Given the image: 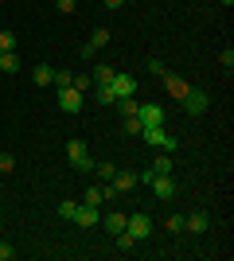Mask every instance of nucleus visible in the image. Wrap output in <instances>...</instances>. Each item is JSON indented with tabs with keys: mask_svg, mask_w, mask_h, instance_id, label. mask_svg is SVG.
Returning a JSON list of instances; mask_svg holds the SVG:
<instances>
[{
	"mask_svg": "<svg viewBox=\"0 0 234 261\" xmlns=\"http://www.w3.org/2000/svg\"><path fill=\"white\" fill-rule=\"evenodd\" d=\"M74 211H78L74 199H63V203H59V218H74Z\"/></svg>",
	"mask_w": 234,
	"mask_h": 261,
	"instance_id": "b1692460",
	"label": "nucleus"
},
{
	"mask_svg": "<svg viewBox=\"0 0 234 261\" xmlns=\"http://www.w3.org/2000/svg\"><path fill=\"white\" fill-rule=\"evenodd\" d=\"M94 98H98L101 106H113V101H117V94H113L110 86H94Z\"/></svg>",
	"mask_w": 234,
	"mask_h": 261,
	"instance_id": "412c9836",
	"label": "nucleus"
},
{
	"mask_svg": "<svg viewBox=\"0 0 234 261\" xmlns=\"http://www.w3.org/2000/svg\"><path fill=\"white\" fill-rule=\"evenodd\" d=\"M160 78H164V82H168V90H172V94H176V98H184V94H188V82H184V78H176V74H168V70H164V74H160Z\"/></svg>",
	"mask_w": 234,
	"mask_h": 261,
	"instance_id": "dca6fc26",
	"label": "nucleus"
},
{
	"mask_svg": "<svg viewBox=\"0 0 234 261\" xmlns=\"http://www.w3.org/2000/svg\"><path fill=\"white\" fill-rule=\"evenodd\" d=\"M55 8H59V12H63V16H70V12H74V8H78V0H55Z\"/></svg>",
	"mask_w": 234,
	"mask_h": 261,
	"instance_id": "c756f323",
	"label": "nucleus"
},
{
	"mask_svg": "<svg viewBox=\"0 0 234 261\" xmlns=\"http://www.w3.org/2000/svg\"><path fill=\"white\" fill-rule=\"evenodd\" d=\"M67 156H70V164H74L78 172H94V160H90V144L86 141H67Z\"/></svg>",
	"mask_w": 234,
	"mask_h": 261,
	"instance_id": "f03ea898",
	"label": "nucleus"
},
{
	"mask_svg": "<svg viewBox=\"0 0 234 261\" xmlns=\"http://www.w3.org/2000/svg\"><path fill=\"white\" fill-rule=\"evenodd\" d=\"M106 199H113L110 184H98V187H86V195H82V203H90V207H101Z\"/></svg>",
	"mask_w": 234,
	"mask_h": 261,
	"instance_id": "f8f14e48",
	"label": "nucleus"
},
{
	"mask_svg": "<svg viewBox=\"0 0 234 261\" xmlns=\"http://www.w3.org/2000/svg\"><path fill=\"white\" fill-rule=\"evenodd\" d=\"M148 172H152V175H172V156H156Z\"/></svg>",
	"mask_w": 234,
	"mask_h": 261,
	"instance_id": "aec40b11",
	"label": "nucleus"
},
{
	"mask_svg": "<svg viewBox=\"0 0 234 261\" xmlns=\"http://www.w3.org/2000/svg\"><path fill=\"white\" fill-rule=\"evenodd\" d=\"M101 4H106V8H121L125 0H101Z\"/></svg>",
	"mask_w": 234,
	"mask_h": 261,
	"instance_id": "473e14b6",
	"label": "nucleus"
},
{
	"mask_svg": "<svg viewBox=\"0 0 234 261\" xmlns=\"http://www.w3.org/2000/svg\"><path fill=\"white\" fill-rule=\"evenodd\" d=\"M137 121L141 125H164V109L156 106V101H141L137 106Z\"/></svg>",
	"mask_w": 234,
	"mask_h": 261,
	"instance_id": "0eeeda50",
	"label": "nucleus"
},
{
	"mask_svg": "<svg viewBox=\"0 0 234 261\" xmlns=\"http://www.w3.org/2000/svg\"><path fill=\"white\" fill-rule=\"evenodd\" d=\"M70 86L86 94V90H94V78H90V74H74V82H70Z\"/></svg>",
	"mask_w": 234,
	"mask_h": 261,
	"instance_id": "393cba45",
	"label": "nucleus"
},
{
	"mask_svg": "<svg viewBox=\"0 0 234 261\" xmlns=\"http://www.w3.org/2000/svg\"><path fill=\"white\" fill-rule=\"evenodd\" d=\"M223 4H226V8H230V4H234V0H223Z\"/></svg>",
	"mask_w": 234,
	"mask_h": 261,
	"instance_id": "72a5a7b5",
	"label": "nucleus"
},
{
	"mask_svg": "<svg viewBox=\"0 0 234 261\" xmlns=\"http://www.w3.org/2000/svg\"><path fill=\"white\" fill-rule=\"evenodd\" d=\"M94 172H98V179H101V184H110L113 175H117V164H110V160H101V164H94Z\"/></svg>",
	"mask_w": 234,
	"mask_h": 261,
	"instance_id": "6ab92c4d",
	"label": "nucleus"
},
{
	"mask_svg": "<svg viewBox=\"0 0 234 261\" xmlns=\"http://www.w3.org/2000/svg\"><path fill=\"white\" fill-rule=\"evenodd\" d=\"M125 230L133 234V242H145V238H152L156 222H152L148 215H129V218H125Z\"/></svg>",
	"mask_w": 234,
	"mask_h": 261,
	"instance_id": "7ed1b4c3",
	"label": "nucleus"
},
{
	"mask_svg": "<svg viewBox=\"0 0 234 261\" xmlns=\"http://www.w3.org/2000/svg\"><path fill=\"white\" fill-rule=\"evenodd\" d=\"M219 63H223V70H226V74L234 70V51H230V47H226V51L219 55Z\"/></svg>",
	"mask_w": 234,
	"mask_h": 261,
	"instance_id": "c85d7f7f",
	"label": "nucleus"
},
{
	"mask_svg": "<svg viewBox=\"0 0 234 261\" xmlns=\"http://www.w3.org/2000/svg\"><path fill=\"white\" fill-rule=\"evenodd\" d=\"M113 74H117L113 66L98 63V66H94V74H90V78H94V86H110V82H113Z\"/></svg>",
	"mask_w": 234,
	"mask_h": 261,
	"instance_id": "4468645a",
	"label": "nucleus"
},
{
	"mask_svg": "<svg viewBox=\"0 0 234 261\" xmlns=\"http://www.w3.org/2000/svg\"><path fill=\"white\" fill-rule=\"evenodd\" d=\"M125 218H129V215H121V211H113V215H106V218H101V226L110 230V234H121V230H125Z\"/></svg>",
	"mask_w": 234,
	"mask_h": 261,
	"instance_id": "2eb2a0df",
	"label": "nucleus"
},
{
	"mask_svg": "<svg viewBox=\"0 0 234 261\" xmlns=\"http://www.w3.org/2000/svg\"><path fill=\"white\" fill-rule=\"evenodd\" d=\"M141 141L148 144V148H160V152H176V137L172 133H164V125H145L141 129Z\"/></svg>",
	"mask_w": 234,
	"mask_h": 261,
	"instance_id": "f257e3e1",
	"label": "nucleus"
},
{
	"mask_svg": "<svg viewBox=\"0 0 234 261\" xmlns=\"http://www.w3.org/2000/svg\"><path fill=\"white\" fill-rule=\"evenodd\" d=\"M70 82H74L70 70H55V86H70Z\"/></svg>",
	"mask_w": 234,
	"mask_h": 261,
	"instance_id": "7c9ffc66",
	"label": "nucleus"
},
{
	"mask_svg": "<svg viewBox=\"0 0 234 261\" xmlns=\"http://www.w3.org/2000/svg\"><path fill=\"white\" fill-rule=\"evenodd\" d=\"M32 82H35V86H55V66L39 63V66L32 70Z\"/></svg>",
	"mask_w": 234,
	"mask_h": 261,
	"instance_id": "ddd939ff",
	"label": "nucleus"
},
{
	"mask_svg": "<svg viewBox=\"0 0 234 261\" xmlns=\"http://www.w3.org/2000/svg\"><path fill=\"white\" fill-rule=\"evenodd\" d=\"M113 106H117V113H121V117H137V106H141V101H137V98H117Z\"/></svg>",
	"mask_w": 234,
	"mask_h": 261,
	"instance_id": "a211bd4d",
	"label": "nucleus"
},
{
	"mask_svg": "<svg viewBox=\"0 0 234 261\" xmlns=\"http://www.w3.org/2000/svg\"><path fill=\"white\" fill-rule=\"evenodd\" d=\"M16 172V160H12V156H4L0 152V175H12Z\"/></svg>",
	"mask_w": 234,
	"mask_h": 261,
	"instance_id": "cd10ccee",
	"label": "nucleus"
},
{
	"mask_svg": "<svg viewBox=\"0 0 234 261\" xmlns=\"http://www.w3.org/2000/svg\"><path fill=\"white\" fill-rule=\"evenodd\" d=\"M179 101H184V109H188L191 117H203V113H207V106H211V98H207L203 90H188Z\"/></svg>",
	"mask_w": 234,
	"mask_h": 261,
	"instance_id": "20e7f679",
	"label": "nucleus"
},
{
	"mask_svg": "<svg viewBox=\"0 0 234 261\" xmlns=\"http://www.w3.org/2000/svg\"><path fill=\"white\" fill-rule=\"evenodd\" d=\"M110 90L117 94V98H133V94H137V78L133 74H113Z\"/></svg>",
	"mask_w": 234,
	"mask_h": 261,
	"instance_id": "1a4fd4ad",
	"label": "nucleus"
},
{
	"mask_svg": "<svg viewBox=\"0 0 234 261\" xmlns=\"http://www.w3.org/2000/svg\"><path fill=\"white\" fill-rule=\"evenodd\" d=\"M70 222H78V226H98V222H101V207L78 203V211H74V218H70Z\"/></svg>",
	"mask_w": 234,
	"mask_h": 261,
	"instance_id": "6e6552de",
	"label": "nucleus"
},
{
	"mask_svg": "<svg viewBox=\"0 0 234 261\" xmlns=\"http://www.w3.org/2000/svg\"><path fill=\"white\" fill-rule=\"evenodd\" d=\"M133 187H137V172H117L110 179V191H113V195H125V191H133Z\"/></svg>",
	"mask_w": 234,
	"mask_h": 261,
	"instance_id": "9b49d317",
	"label": "nucleus"
},
{
	"mask_svg": "<svg viewBox=\"0 0 234 261\" xmlns=\"http://www.w3.org/2000/svg\"><path fill=\"white\" fill-rule=\"evenodd\" d=\"M141 129H145V125L137 117H125V133H129V137H141Z\"/></svg>",
	"mask_w": 234,
	"mask_h": 261,
	"instance_id": "bb28decb",
	"label": "nucleus"
},
{
	"mask_svg": "<svg viewBox=\"0 0 234 261\" xmlns=\"http://www.w3.org/2000/svg\"><path fill=\"white\" fill-rule=\"evenodd\" d=\"M0 51H16V32H0Z\"/></svg>",
	"mask_w": 234,
	"mask_h": 261,
	"instance_id": "a878e982",
	"label": "nucleus"
},
{
	"mask_svg": "<svg viewBox=\"0 0 234 261\" xmlns=\"http://www.w3.org/2000/svg\"><path fill=\"white\" fill-rule=\"evenodd\" d=\"M110 43V32H106V28H98V32L90 35V47H94V51H98V47H106Z\"/></svg>",
	"mask_w": 234,
	"mask_h": 261,
	"instance_id": "5701e85b",
	"label": "nucleus"
},
{
	"mask_svg": "<svg viewBox=\"0 0 234 261\" xmlns=\"http://www.w3.org/2000/svg\"><path fill=\"white\" fill-rule=\"evenodd\" d=\"M59 109H63V113H82V90L59 86Z\"/></svg>",
	"mask_w": 234,
	"mask_h": 261,
	"instance_id": "39448f33",
	"label": "nucleus"
},
{
	"mask_svg": "<svg viewBox=\"0 0 234 261\" xmlns=\"http://www.w3.org/2000/svg\"><path fill=\"white\" fill-rule=\"evenodd\" d=\"M0 70H4V74H16V70H20V59H16V51H0Z\"/></svg>",
	"mask_w": 234,
	"mask_h": 261,
	"instance_id": "f3484780",
	"label": "nucleus"
},
{
	"mask_svg": "<svg viewBox=\"0 0 234 261\" xmlns=\"http://www.w3.org/2000/svg\"><path fill=\"white\" fill-rule=\"evenodd\" d=\"M148 187H152V195L160 199V203H168V199L176 195V179H172V175H152Z\"/></svg>",
	"mask_w": 234,
	"mask_h": 261,
	"instance_id": "423d86ee",
	"label": "nucleus"
},
{
	"mask_svg": "<svg viewBox=\"0 0 234 261\" xmlns=\"http://www.w3.org/2000/svg\"><path fill=\"white\" fill-rule=\"evenodd\" d=\"M164 230H168V234H184V215H168L164 218Z\"/></svg>",
	"mask_w": 234,
	"mask_h": 261,
	"instance_id": "4be33fe9",
	"label": "nucleus"
},
{
	"mask_svg": "<svg viewBox=\"0 0 234 261\" xmlns=\"http://www.w3.org/2000/svg\"><path fill=\"white\" fill-rule=\"evenodd\" d=\"M184 230H188V234H207V230H211V215H203V211L184 215Z\"/></svg>",
	"mask_w": 234,
	"mask_h": 261,
	"instance_id": "9d476101",
	"label": "nucleus"
},
{
	"mask_svg": "<svg viewBox=\"0 0 234 261\" xmlns=\"http://www.w3.org/2000/svg\"><path fill=\"white\" fill-rule=\"evenodd\" d=\"M12 257H16V250H12L8 242H0V261H12Z\"/></svg>",
	"mask_w": 234,
	"mask_h": 261,
	"instance_id": "2f4dec72",
	"label": "nucleus"
}]
</instances>
